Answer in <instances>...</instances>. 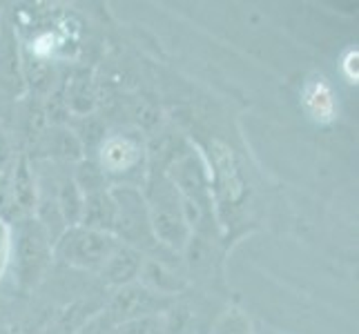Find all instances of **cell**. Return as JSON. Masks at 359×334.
<instances>
[{
  "label": "cell",
  "mask_w": 359,
  "mask_h": 334,
  "mask_svg": "<svg viewBox=\"0 0 359 334\" xmlns=\"http://www.w3.org/2000/svg\"><path fill=\"white\" fill-rule=\"evenodd\" d=\"M11 225V263L9 270L20 292L41 286L54 263V241L36 216H22Z\"/></svg>",
  "instance_id": "obj_2"
},
{
  "label": "cell",
  "mask_w": 359,
  "mask_h": 334,
  "mask_svg": "<svg viewBox=\"0 0 359 334\" xmlns=\"http://www.w3.org/2000/svg\"><path fill=\"white\" fill-rule=\"evenodd\" d=\"M112 199H114V225L112 237L139 250L141 254H150L161 250L152 223H150V209H147L143 188H132V185H112Z\"/></svg>",
  "instance_id": "obj_4"
},
{
  "label": "cell",
  "mask_w": 359,
  "mask_h": 334,
  "mask_svg": "<svg viewBox=\"0 0 359 334\" xmlns=\"http://www.w3.org/2000/svg\"><path fill=\"white\" fill-rule=\"evenodd\" d=\"M9 196L14 201L20 216H34L36 205H39V179L36 169H32V163L27 154H18L14 165L5 174Z\"/></svg>",
  "instance_id": "obj_8"
},
{
  "label": "cell",
  "mask_w": 359,
  "mask_h": 334,
  "mask_svg": "<svg viewBox=\"0 0 359 334\" xmlns=\"http://www.w3.org/2000/svg\"><path fill=\"white\" fill-rule=\"evenodd\" d=\"M0 334H9V332H7V328H5L3 323H0Z\"/></svg>",
  "instance_id": "obj_17"
},
{
  "label": "cell",
  "mask_w": 359,
  "mask_h": 334,
  "mask_svg": "<svg viewBox=\"0 0 359 334\" xmlns=\"http://www.w3.org/2000/svg\"><path fill=\"white\" fill-rule=\"evenodd\" d=\"M103 312V307L94 301H74L58 310L49 321L47 334H81L83 328Z\"/></svg>",
  "instance_id": "obj_11"
},
{
  "label": "cell",
  "mask_w": 359,
  "mask_h": 334,
  "mask_svg": "<svg viewBox=\"0 0 359 334\" xmlns=\"http://www.w3.org/2000/svg\"><path fill=\"white\" fill-rule=\"evenodd\" d=\"M94 107V94L88 74H81L74 81H69L67 88V109L79 116H88Z\"/></svg>",
  "instance_id": "obj_13"
},
{
  "label": "cell",
  "mask_w": 359,
  "mask_h": 334,
  "mask_svg": "<svg viewBox=\"0 0 359 334\" xmlns=\"http://www.w3.org/2000/svg\"><path fill=\"white\" fill-rule=\"evenodd\" d=\"M212 334H252L250 319L237 307H230L215 321Z\"/></svg>",
  "instance_id": "obj_14"
},
{
  "label": "cell",
  "mask_w": 359,
  "mask_h": 334,
  "mask_svg": "<svg viewBox=\"0 0 359 334\" xmlns=\"http://www.w3.org/2000/svg\"><path fill=\"white\" fill-rule=\"evenodd\" d=\"M11 263V225L0 218V283H3Z\"/></svg>",
  "instance_id": "obj_16"
},
{
  "label": "cell",
  "mask_w": 359,
  "mask_h": 334,
  "mask_svg": "<svg viewBox=\"0 0 359 334\" xmlns=\"http://www.w3.org/2000/svg\"><path fill=\"white\" fill-rule=\"evenodd\" d=\"M118 245L121 243L107 232L72 225L54 241V261L98 274Z\"/></svg>",
  "instance_id": "obj_5"
},
{
  "label": "cell",
  "mask_w": 359,
  "mask_h": 334,
  "mask_svg": "<svg viewBox=\"0 0 359 334\" xmlns=\"http://www.w3.org/2000/svg\"><path fill=\"white\" fill-rule=\"evenodd\" d=\"M139 283H143L147 290H152L161 296H168V299H175V296L188 286V281H185L181 272H177L172 265H168L163 258H156V256L143 258Z\"/></svg>",
  "instance_id": "obj_9"
},
{
  "label": "cell",
  "mask_w": 359,
  "mask_h": 334,
  "mask_svg": "<svg viewBox=\"0 0 359 334\" xmlns=\"http://www.w3.org/2000/svg\"><path fill=\"white\" fill-rule=\"evenodd\" d=\"M121 334H168V319L163 314H154V316H145L139 321H132V323L118 326Z\"/></svg>",
  "instance_id": "obj_15"
},
{
  "label": "cell",
  "mask_w": 359,
  "mask_h": 334,
  "mask_svg": "<svg viewBox=\"0 0 359 334\" xmlns=\"http://www.w3.org/2000/svg\"><path fill=\"white\" fill-rule=\"evenodd\" d=\"M109 190H112V188H109ZM109 190L83 196V212H81L79 225L112 234V225H114V199H112V192H109Z\"/></svg>",
  "instance_id": "obj_12"
},
{
  "label": "cell",
  "mask_w": 359,
  "mask_h": 334,
  "mask_svg": "<svg viewBox=\"0 0 359 334\" xmlns=\"http://www.w3.org/2000/svg\"><path fill=\"white\" fill-rule=\"evenodd\" d=\"M25 90L27 83L16 32L7 20L0 18V103L18 101Z\"/></svg>",
  "instance_id": "obj_7"
},
{
  "label": "cell",
  "mask_w": 359,
  "mask_h": 334,
  "mask_svg": "<svg viewBox=\"0 0 359 334\" xmlns=\"http://www.w3.org/2000/svg\"><path fill=\"white\" fill-rule=\"evenodd\" d=\"M96 163L103 169L109 185L141 188L147 176V147L136 132L105 134L96 150Z\"/></svg>",
  "instance_id": "obj_3"
},
{
  "label": "cell",
  "mask_w": 359,
  "mask_h": 334,
  "mask_svg": "<svg viewBox=\"0 0 359 334\" xmlns=\"http://www.w3.org/2000/svg\"><path fill=\"white\" fill-rule=\"evenodd\" d=\"M143 196L150 209V223L158 247L172 254L185 252L194 232L185 218V209L175 185L163 172H147Z\"/></svg>",
  "instance_id": "obj_1"
},
{
  "label": "cell",
  "mask_w": 359,
  "mask_h": 334,
  "mask_svg": "<svg viewBox=\"0 0 359 334\" xmlns=\"http://www.w3.org/2000/svg\"><path fill=\"white\" fill-rule=\"evenodd\" d=\"M143 258H145V254L121 243L112 252V256L107 258V263L103 265V270L98 272V274H101V279L107 283V286H112L114 290L123 288V286H128V283L139 281Z\"/></svg>",
  "instance_id": "obj_10"
},
{
  "label": "cell",
  "mask_w": 359,
  "mask_h": 334,
  "mask_svg": "<svg viewBox=\"0 0 359 334\" xmlns=\"http://www.w3.org/2000/svg\"><path fill=\"white\" fill-rule=\"evenodd\" d=\"M172 301L175 299L161 296L152 290H147L143 283L134 281V283H128V286L114 290L107 310H103V314L109 323L126 326V323H132V321L168 312Z\"/></svg>",
  "instance_id": "obj_6"
}]
</instances>
